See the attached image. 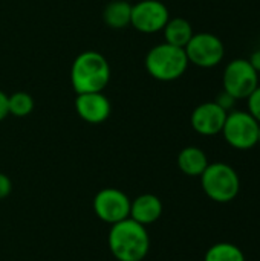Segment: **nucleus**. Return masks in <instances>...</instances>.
Wrapping results in <instances>:
<instances>
[{
  "instance_id": "ddd939ff",
  "label": "nucleus",
  "mask_w": 260,
  "mask_h": 261,
  "mask_svg": "<svg viewBox=\"0 0 260 261\" xmlns=\"http://www.w3.org/2000/svg\"><path fill=\"white\" fill-rule=\"evenodd\" d=\"M178 167L184 174L196 177L205 171V168L208 167V159L201 148L185 147L178 156Z\"/></svg>"
},
{
  "instance_id": "4468645a",
  "label": "nucleus",
  "mask_w": 260,
  "mask_h": 261,
  "mask_svg": "<svg viewBox=\"0 0 260 261\" xmlns=\"http://www.w3.org/2000/svg\"><path fill=\"white\" fill-rule=\"evenodd\" d=\"M104 23L113 29H123L132 21V5L126 0H113L103 11Z\"/></svg>"
},
{
  "instance_id": "6e6552de",
  "label": "nucleus",
  "mask_w": 260,
  "mask_h": 261,
  "mask_svg": "<svg viewBox=\"0 0 260 261\" xmlns=\"http://www.w3.org/2000/svg\"><path fill=\"white\" fill-rule=\"evenodd\" d=\"M93 211L100 220L115 225L130 216V199L116 188H104L93 199Z\"/></svg>"
},
{
  "instance_id": "f03ea898",
  "label": "nucleus",
  "mask_w": 260,
  "mask_h": 261,
  "mask_svg": "<svg viewBox=\"0 0 260 261\" xmlns=\"http://www.w3.org/2000/svg\"><path fill=\"white\" fill-rule=\"evenodd\" d=\"M110 80L109 61L95 50L80 54L70 69V83L77 93L103 92Z\"/></svg>"
},
{
  "instance_id": "4be33fe9",
  "label": "nucleus",
  "mask_w": 260,
  "mask_h": 261,
  "mask_svg": "<svg viewBox=\"0 0 260 261\" xmlns=\"http://www.w3.org/2000/svg\"><path fill=\"white\" fill-rule=\"evenodd\" d=\"M248 61L251 63V66H253L257 72H260V49L251 54V57L248 58Z\"/></svg>"
},
{
  "instance_id": "f257e3e1",
  "label": "nucleus",
  "mask_w": 260,
  "mask_h": 261,
  "mask_svg": "<svg viewBox=\"0 0 260 261\" xmlns=\"http://www.w3.org/2000/svg\"><path fill=\"white\" fill-rule=\"evenodd\" d=\"M107 242L112 255L118 261H143L150 249L146 226L130 217L112 225Z\"/></svg>"
},
{
  "instance_id": "412c9836",
  "label": "nucleus",
  "mask_w": 260,
  "mask_h": 261,
  "mask_svg": "<svg viewBox=\"0 0 260 261\" xmlns=\"http://www.w3.org/2000/svg\"><path fill=\"white\" fill-rule=\"evenodd\" d=\"M8 115H9V110H8V95L0 90V121L5 119Z\"/></svg>"
},
{
  "instance_id": "39448f33",
  "label": "nucleus",
  "mask_w": 260,
  "mask_h": 261,
  "mask_svg": "<svg viewBox=\"0 0 260 261\" xmlns=\"http://www.w3.org/2000/svg\"><path fill=\"white\" fill-rule=\"evenodd\" d=\"M222 86L233 98L247 99L259 86V72L247 58H234L224 70Z\"/></svg>"
},
{
  "instance_id": "2eb2a0df",
  "label": "nucleus",
  "mask_w": 260,
  "mask_h": 261,
  "mask_svg": "<svg viewBox=\"0 0 260 261\" xmlns=\"http://www.w3.org/2000/svg\"><path fill=\"white\" fill-rule=\"evenodd\" d=\"M162 31H164L166 43L178 46V47H185L195 34L190 21L185 18H181V17L170 18Z\"/></svg>"
},
{
  "instance_id": "aec40b11",
  "label": "nucleus",
  "mask_w": 260,
  "mask_h": 261,
  "mask_svg": "<svg viewBox=\"0 0 260 261\" xmlns=\"http://www.w3.org/2000/svg\"><path fill=\"white\" fill-rule=\"evenodd\" d=\"M11 190H12V182H11V179H9L6 174L0 173V200L5 199V197H8L9 193H11Z\"/></svg>"
},
{
  "instance_id": "dca6fc26",
  "label": "nucleus",
  "mask_w": 260,
  "mask_h": 261,
  "mask_svg": "<svg viewBox=\"0 0 260 261\" xmlns=\"http://www.w3.org/2000/svg\"><path fill=\"white\" fill-rule=\"evenodd\" d=\"M204 261H245V255L233 243H216L205 252Z\"/></svg>"
},
{
  "instance_id": "f8f14e48",
  "label": "nucleus",
  "mask_w": 260,
  "mask_h": 261,
  "mask_svg": "<svg viewBox=\"0 0 260 261\" xmlns=\"http://www.w3.org/2000/svg\"><path fill=\"white\" fill-rule=\"evenodd\" d=\"M162 214V203L155 194H141L130 200V219L143 226L155 223Z\"/></svg>"
},
{
  "instance_id": "5701e85b",
  "label": "nucleus",
  "mask_w": 260,
  "mask_h": 261,
  "mask_svg": "<svg viewBox=\"0 0 260 261\" xmlns=\"http://www.w3.org/2000/svg\"><path fill=\"white\" fill-rule=\"evenodd\" d=\"M257 144H260V124H259V130H257Z\"/></svg>"
},
{
  "instance_id": "6ab92c4d",
  "label": "nucleus",
  "mask_w": 260,
  "mask_h": 261,
  "mask_svg": "<svg viewBox=\"0 0 260 261\" xmlns=\"http://www.w3.org/2000/svg\"><path fill=\"white\" fill-rule=\"evenodd\" d=\"M236 101H238V99H236V98H233V96H231L230 93H227L225 90H224V92L218 96V99H216V102H218L224 110H227V112H228V110H231V109L234 107Z\"/></svg>"
},
{
  "instance_id": "0eeeda50",
  "label": "nucleus",
  "mask_w": 260,
  "mask_h": 261,
  "mask_svg": "<svg viewBox=\"0 0 260 261\" xmlns=\"http://www.w3.org/2000/svg\"><path fill=\"white\" fill-rule=\"evenodd\" d=\"M184 50L187 54L188 63L204 69L218 66L225 55V46L222 40L211 32L193 34Z\"/></svg>"
},
{
  "instance_id": "9b49d317",
  "label": "nucleus",
  "mask_w": 260,
  "mask_h": 261,
  "mask_svg": "<svg viewBox=\"0 0 260 261\" xmlns=\"http://www.w3.org/2000/svg\"><path fill=\"white\" fill-rule=\"evenodd\" d=\"M75 110L78 116L89 124H101L104 122L110 112V101L103 92L92 93H78L75 99Z\"/></svg>"
},
{
  "instance_id": "9d476101",
  "label": "nucleus",
  "mask_w": 260,
  "mask_h": 261,
  "mask_svg": "<svg viewBox=\"0 0 260 261\" xmlns=\"http://www.w3.org/2000/svg\"><path fill=\"white\" fill-rule=\"evenodd\" d=\"M228 112L224 110L216 101L199 104L192 112V127L202 136H215L222 132Z\"/></svg>"
},
{
  "instance_id": "20e7f679",
  "label": "nucleus",
  "mask_w": 260,
  "mask_h": 261,
  "mask_svg": "<svg viewBox=\"0 0 260 261\" xmlns=\"http://www.w3.org/2000/svg\"><path fill=\"white\" fill-rule=\"evenodd\" d=\"M204 193L215 202L228 203L236 199L241 190V179L233 167L224 162L208 164L201 174Z\"/></svg>"
},
{
  "instance_id": "f3484780",
  "label": "nucleus",
  "mask_w": 260,
  "mask_h": 261,
  "mask_svg": "<svg viewBox=\"0 0 260 261\" xmlns=\"http://www.w3.org/2000/svg\"><path fill=\"white\" fill-rule=\"evenodd\" d=\"M8 110L11 115L23 118L34 110V99L26 92H15L8 96Z\"/></svg>"
},
{
  "instance_id": "423d86ee",
  "label": "nucleus",
  "mask_w": 260,
  "mask_h": 261,
  "mask_svg": "<svg viewBox=\"0 0 260 261\" xmlns=\"http://www.w3.org/2000/svg\"><path fill=\"white\" fill-rule=\"evenodd\" d=\"M257 130L259 122L248 113L242 110L230 112L227 115L222 135L228 145L236 150H250L257 145Z\"/></svg>"
},
{
  "instance_id": "1a4fd4ad",
  "label": "nucleus",
  "mask_w": 260,
  "mask_h": 261,
  "mask_svg": "<svg viewBox=\"0 0 260 261\" xmlns=\"http://www.w3.org/2000/svg\"><path fill=\"white\" fill-rule=\"evenodd\" d=\"M169 20V9L159 0H141L136 5H132L130 24L139 32L153 34L162 31Z\"/></svg>"
},
{
  "instance_id": "7ed1b4c3",
  "label": "nucleus",
  "mask_w": 260,
  "mask_h": 261,
  "mask_svg": "<svg viewBox=\"0 0 260 261\" xmlns=\"http://www.w3.org/2000/svg\"><path fill=\"white\" fill-rule=\"evenodd\" d=\"M188 67V58L184 47L169 43L153 46L146 57L147 72L159 81H175L181 78Z\"/></svg>"
},
{
  "instance_id": "a211bd4d",
  "label": "nucleus",
  "mask_w": 260,
  "mask_h": 261,
  "mask_svg": "<svg viewBox=\"0 0 260 261\" xmlns=\"http://www.w3.org/2000/svg\"><path fill=\"white\" fill-rule=\"evenodd\" d=\"M247 104H248V113L260 124V86L256 87V90L247 98Z\"/></svg>"
}]
</instances>
